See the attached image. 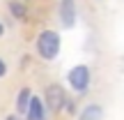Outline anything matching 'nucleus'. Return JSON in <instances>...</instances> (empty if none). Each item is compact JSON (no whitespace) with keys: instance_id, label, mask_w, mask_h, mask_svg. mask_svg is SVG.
<instances>
[{"instance_id":"nucleus-1","label":"nucleus","mask_w":124,"mask_h":120,"mask_svg":"<svg viewBox=\"0 0 124 120\" xmlns=\"http://www.w3.org/2000/svg\"><path fill=\"white\" fill-rule=\"evenodd\" d=\"M35 51L41 60L46 62H53L58 60L60 51H62V35L53 28H44V30L37 32L35 37Z\"/></svg>"},{"instance_id":"nucleus-2","label":"nucleus","mask_w":124,"mask_h":120,"mask_svg":"<svg viewBox=\"0 0 124 120\" xmlns=\"http://www.w3.org/2000/svg\"><path fill=\"white\" fill-rule=\"evenodd\" d=\"M67 85L71 88L74 95H85L90 90V85H92V69H90V65L78 62V65L69 67V72H67Z\"/></svg>"},{"instance_id":"nucleus-3","label":"nucleus","mask_w":124,"mask_h":120,"mask_svg":"<svg viewBox=\"0 0 124 120\" xmlns=\"http://www.w3.org/2000/svg\"><path fill=\"white\" fill-rule=\"evenodd\" d=\"M44 104L46 109H48L51 113H62L67 106V99H69V95H67V90L62 88L60 83H48L44 88Z\"/></svg>"},{"instance_id":"nucleus-4","label":"nucleus","mask_w":124,"mask_h":120,"mask_svg":"<svg viewBox=\"0 0 124 120\" xmlns=\"http://www.w3.org/2000/svg\"><path fill=\"white\" fill-rule=\"evenodd\" d=\"M58 21L62 30H74L78 23V9L76 0H60L58 2Z\"/></svg>"},{"instance_id":"nucleus-5","label":"nucleus","mask_w":124,"mask_h":120,"mask_svg":"<svg viewBox=\"0 0 124 120\" xmlns=\"http://www.w3.org/2000/svg\"><path fill=\"white\" fill-rule=\"evenodd\" d=\"M51 116V111L46 109V104H44V97H37V95H32V99H30V106H28V111H25V120H48Z\"/></svg>"},{"instance_id":"nucleus-6","label":"nucleus","mask_w":124,"mask_h":120,"mask_svg":"<svg viewBox=\"0 0 124 120\" xmlns=\"http://www.w3.org/2000/svg\"><path fill=\"white\" fill-rule=\"evenodd\" d=\"M30 99H32V88L23 85V88L16 92V102H14V106H16V113H18V116H25L28 106H30Z\"/></svg>"},{"instance_id":"nucleus-7","label":"nucleus","mask_w":124,"mask_h":120,"mask_svg":"<svg viewBox=\"0 0 124 120\" xmlns=\"http://www.w3.org/2000/svg\"><path fill=\"white\" fill-rule=\"evenodd\" d=\"M7 9L14 21H21V23L28 21V5L23 0H7Z\"/></svg>"},{"instance_id":"nucleus-8","label":"nucleus","mask_w":124,"mask_h":120,"mask_svg":"<svg viewBox=\"0 0 124 120\" xmlns=\"http://www.w3.org/2000/svg\"><path fill=\"white\" fill-rule=\"evenodd\" d=\"M76 120H103V106L101 104H87V106H83L80 109V113H78V118Z\"/></svg>"},{"instance_id":"nucleus-9","label":"nucleus","mask_w":124,"mask_h":120,"mask_svg":"<svg viewBox=\"0 0 124 120\" xmlns=\"http://www.w3.org/2000/svg\"><path fill=\"white\" fill-rule=\"evenodd\" d=\"M64 111L69 113V116H74V118H76V113H78V111H76V104H74V99H67V106H64Z\"/></svg>"},{"instance_id":"nucleus-10","label":"nucleus","mask_w":124,"mask_h":120,"mask_svg":"<svg viewBox=\"0 0 124 120\" xmlns=\"http://www.w3.org/2000/svg\"><path fill=\"white\" fill-rule=\"evenodd\" d=\"M5 76H7V62L0 58V79H5Z\"/></svg>"},{"instance_id":"nucleus-11","label":"nucleus","mask_w":124,"mask_h":120,"mask_svg":"<svg viewBox=\"0 0 124 120\" xmlns=\"http://www.w3.org/2000/svg\"><path fill=\"white\" fill-rule=\"evenodd\" d=\"M5 120H21V116H18V113H14V116H7Z\"/></svg>"},{"instance_id":"nucleus-12","label":"nucleus","mask_w":124,"mask_h":120,"mask_svg":"<svg viewBox=\"0 0 124 120\" xmlns=\"http://www.w3.org/2000/svg\"><path fill=\"white\" fill-rule=\"evenodd\" d=\"M5 35V23H2V18H0V37Z\"/></svg>"}]
</instances>
